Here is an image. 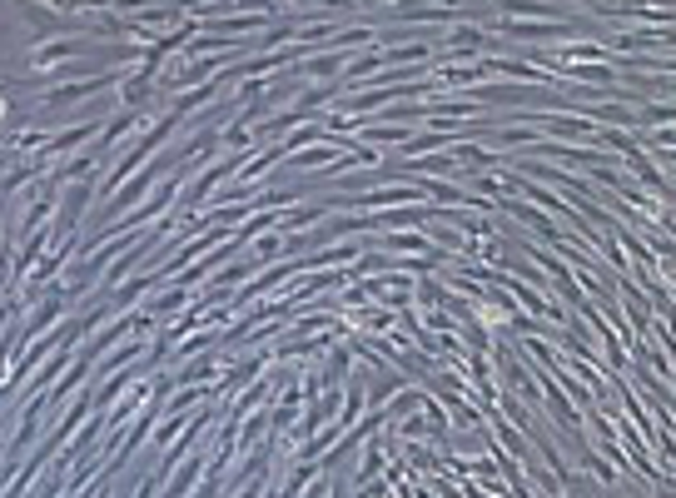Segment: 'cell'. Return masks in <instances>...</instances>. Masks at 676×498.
<instances>
[{
    "label": "cell",
    "mask_w": 676,
    "mask_h": 498,
    "mask_svg": "<svg viewBox=\"0 0 676 498\" xmlns=\"http://www.w3.org/2000/svg\"><path fill=\"white\" fill-rule=\"evenodd\" d=\"M268 488H274V469H259V474L249 478V484L239 488L234 498H259V494H268Z\"/></svg>",
    "instance_id": "cell-2"
},
{
    "label": "cell",
    "mask_w": 676,
    "mask_h": 498,
    "mask_svg": "<svg viewBox=\"0 0 676 498\" xmlns=\"http://www.w3.org/2000/svg\"><path fill=\"white\" fill-rule=\"evenodd\" d=\"M448 145H453V135H448V130H423V135H413L398 154H403V160H428V154L448 150Z\"/></svg>",
    "instance_id": "cell-1"
},
{
    "label": "cell",
    "mask_w": 676,
    "mask_h": 498,
    "mask_svg": "<svg viewBox=\"0 0 676 498\" xmlns=\"http://www.w3.org/2000/svg\"><path fill=\"white\" fill-rule=\"evenodd\" d=\"M453 449H463V453H478V449H488V434H482V428H473V434L453 439Z\"/></svg>",
    "instance_id": "cell-3"
}]
</instances>
